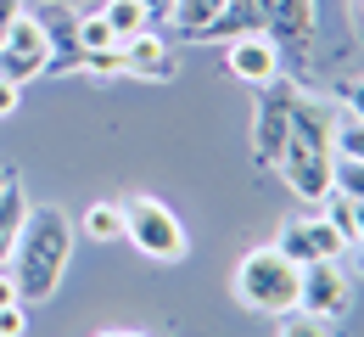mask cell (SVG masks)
Segmentation results:
<instances>
[{"instance_id": "cell-1", "label": "cell", "mask_w": 364, "mask_h": 337, "mask_svg": "<svg viewBox=\"0 0 364 337\" xmlns=\"http://www.w3.org/2000/svg\"><path fill=\"white\" fill-rule=\"evenodd\" d=\"M73 219L62 214V208H28V219H23V237L11 247V276H17V292H23V304H46L50 292L62 287V276H68V259H73Z\"/></svg>"}, {"instance_id": "cell-2", "label": "cell", "mask_w": 364, "mask_h": 337, "mask_svg": "<svg viewBox=\"0 0 364 337\" xmlns=\"http://www.w3.org/2000/svg\"><path fill=\"white\" fill-rule=\"evenodd\" d=\"M297 287H303V264H291L280 247H252L235 264V298L252 315H291L297 309Z\"/></svg>"}, {"instance_id": "cell-3", "label": "cell", "mask_w": 364, "mask_h": 337, "mask_svg": "<svg viewBox=\"0 0 364 337\" xmlns=\"http://www.w3.org/2000/svg\"><path fill=\"white\" fill-rule=\"evenodd\" d=\"M124 242H135L146 259H157V264H174L191 253V237H185L180 214L163 202V197H135V202H124Z\"/></svg>"}, {"instance_id": "cell-4", "label": "cell", "mask_w": 364, "mask_h": 337, "mask_svg": "<svg viewBox=\"0 0 364 337\" xmlns=\"http://www.w3.org/2000/svg\"><path fill=\"white\" fill-rule=\"evenodd\" d=\"M0 73L11 85H28V79H46L50 73V40H46V28H40L34 11H17L11 28L0 34Z\"/></svg>"}, {"instance_id": "cell-5", "label": "cell", "mask_w": 364, "mask_h": 337, "mask_svg": "<svg viewBox=\"0 0 364 337\" xmlns=\"http://www.w3.org/2000/svg\"><path fill=\"white\" fill-rule=\"evenodd\" d=\"M348 304H353V276H348V264L342 259H314V264H303V287H297V309L303 315H314V321H342L348 315Z\"/></svg>"}, {"instance_id": "cell-6", "label": "cell", "mask_w": 364, "mask_h": 337, "mask_svg": "<svg viewBox=\"0 0 364 337\" xmlns=\"http://www.w3.org/2000/svg\"><path fill=\"white\" fill-rule=\"evenodd\" d=\"M264 96H258V118H252V152H258V163H274L280 157V146L291 135V107H297V85H286V79H269V85H258Z\"/></svg>"}, {"instance_id": "cell-7", "label": "cell", "mask_w": 364, "mask_h": 337, "mask_svg": "<svg viewBox=\"0 0 364 337\" xmlns=\"http://www.w3.org/2000/svg\"><path fill=\"white\" fill-rule=\"evenodd\" d=\"M274 169H280V180H286L291 192L303 197V202H314V208L331 197V152H325V146H309V141H297V135H286Z\"/></svg>"}, {"instance_id": "cell-8", "label": "cell", "mask_w": 364, "mask_h": 337, "mask_svg": "<svg viewBox=\"0 0 364 337\" xmlns=\"http://www.w3.org/2000/svg\"><path fill=\"white\" fill-rule=\"evenodd\" d=\"M274 247H280L291 264H314V259H342L353 242L342 237L325 214H303V219H286V225H280Z\"/></svg>"}, {"instance_id": "cell-9", "label": "cell", "mask_w": 364, "mask_h": 337, "mask_svg": "<svg viewBox=\"0 0 364 337\" xmlns=\"http://www.w3.org/2000/svg\"><path fill=\"white\" fill-rule=\"evenodd\" d=\"M34 17H40V28L50 40V73H73L85 62V51H79V11L68 0H40Z\"/></svg>"}, {"instance_id": "cell-10", "label": "cell", "mask_w": 364, "mask_h": 337, "mask_svg": "<svg viewBox=\"0 0 364 337\" xmlns=\"http://www.w3.org/2000/svg\"><path fill=\"white\" fill-rule=\"evenodd\" d=\"M225 68L235 79H247V85H269V79H280V46H274L264 28L258 34H241V40L225 46Z\"/></svg>"}, {"instance_id": "cell-11", "label": "cell", "mask_w": 364, "mask_h": 337, "mask_svg": "<svg viewBox=\"0 0 364 337\" xmlns=\"http://www.w3.org/2000/svg\"><path fill=\"white\" fill-rule=\"evenodd\" d=\"M258 11H264V34H269L280 51L314 40V23H319L314 0H258Z\"/></svg>"}, {"instance_id": "cell-12", "label": "cell", "mask_w": 364, "mask_h": 337, "mask_svg": "<svg viewBox=\"0 0 364 337\" xmlns=\"http://www.w3.org/2000/svg\"><path fill=\"white\" fill-rule=\"evenodd\" d=\"M124 73H135V79H174L180 73V62H174V46L157 34V28H140L124 40Z\"/></svg>"}, {"instance_id": "cell-13", "label": "cell", "mask_w": 364, "mask_h": 337, "mask_svg": "<svg viewBox=\"0 0 364 337\" xmlns=\"http://www.w3.org/2000/svg\"><path fill=\"white\" fill-rule=\"evenodd\" d=\"M264 28V11H258V0H225L191 40H219V46H230V40H241V34H258Z\"/></svg>"}, {"instance_id": "cell-14", "label": "cell", "mask_w": 364, "mask_h": 337, "mask_svg": "<svg viewBox=\"0 0 364 337\" xmlns=\"http://www.w3.org/2000/svg\"><path fill=\"white\" fill-rule=\"evenodd\" d=\"M291 135L331 152V135H336V107H331V101H319V96H297V107H291Z\"/></svg>"}, {"instance_id": "cell-15", "label": "cell", "mask_w": 364, "mask_h": 337, "mask_svg": "<svg viewBox=\"0 0 364 337\" xmlns=\"http://www.w3.org/2000/svg\"><path fill=\"white\" fill-rule=\"evenodd\" d=\"M23 219H28V192H23L17 175H6V186H0V264H11V247L23 237Z\"/></svg>"}, {"instance_id": "cell-16", "label": "cell", "mask_w": 364, "mask_h": 337, "mask_svg": "<svg viewBox=\"0 0 364 337\" xmlns=\"http://www.w3.org/2000/svg\"><path fill=\"white\" fill-rule=\"evenodd\" d=\"M79 231L90 242H124V202H90L79 214Z\"/></svg>"}, {"instance_id": "cell-17", "label": "cell", "mask_w": 364, "mask_h": 337, "mask_svg": "<svg viewBox=\"0 0 364 337\" xmlns=\"http://www.w3.org/2000/svg\"><path fill=\"white\" fill-rule=\"evenodd\" d=\"M101 17L112 23L118 46H124L129 34H140V28H151V11H146V0H107V6H101Z\"/></svg>"}, {"instance_id": "cell-18", "label": "cell", "mask_w": 364, "mask_h": 337, "mask_svg": "<svg viewBox=\"0 0 364 337\" xmlns=\"http://www.w3.org/2000/svg\"><path fill=\"white\" fill-rule=\"evenodd\" d=\"M331 192L348 197V202H364V157H342V152H331Z\"/></svg>"}, {"instance_id": "cell-19", "label": "cell", "mask_w": 364, "mask_h": 337, "mask_svg": "<svg viewBox=\"0 0 364 337\" xmlns=\"http://www.w3.org/2000/svg\"><path fill=\"white\" fill-rule=\"evenodd\" d=\"M112 46H118L112 23H107L101 11H79V51L90 56V51H112Z\"/></svg>"}, {"instance_id": "cell-20", "label": "cell", "mask_w": 364, "mask_h": 337, "mask_svg": "<svg viewBox=\"0 0 364 337\" xmlns=\"http://www.w3.org/2000/svg\"><path fill=\"white\" fill-rule=\"evenodd\" d=\"M331 152H342V157H364V118L342 113V118H336V135H331Z\"/></svg>"}, {"instance_id": "cell-21", "label": "cell", "mask_w": 364, "mask_h": 337, "mask_svg": "<svg viewBox=\"0 0 364 337\" xmlns=\"http://www.w3.org/2000/svg\"><path fill=\"white\" fill-rule=\"evenodd\" d=\"M219 6H225V0H174V23H180V34H196Z\"/></svg>"}, {"instance_id": "cell-22", "label": "cell", "mask_w": 364, "mask_h": 337, "mask_svg": "<svg viewBox=\"0 0 364 337\" xmlns=\"http://www.w3.org/2000/svg\"><path fill=\"white\" fill-rule=\"evenodd\" d=\"M280 337H331V326L303 315V309H291V315H280Z\"/></svg>"}, {"instance_id": "cell-23", "label": "cell", "mask_w": 364, "mask_h": 337, "mask_svg": "<svg viewBox=\"0 0 364 337\" xmlns=\"http://www.w3.org/2000/svg\"><path fill=\"white\" fill-rule=\"evenodd\" d=\"M79 73H95V79H112V73H124V51H90L85 62H79Z\"/></svg>"}, {"instance_id": "cell-24", "label": "cell", "mask_w": 364, "mask_h": 337, "mask_svg": "<svg viewBox=\"0 0 364 337\" xmlns=\"http://www.w3.org/2000/svg\"><path fill=\"white\" fill-rule=\"evenodd\" d=\"M28 332V304H6L0 309V337H23Z\"/></svg>"}, {"instance_id": "cell-25", "label": "cell", "mask_w": 364, "mask_h": 337, "mask_svg": "<svg viewBox=\"0 0 364 337\" xmlns=\"http://www.w3.org/2000/svg\"><path fill=\"white\" fill-rule=\"evenodd\" d=\"M17 101H23V85H11V79L0 73V118H6V113H17Z\"/></svg>"}, {"instance_id": "cell-26", "label": "cell", "mask_w": 364, "mask_h": 337, "mask_svg": "<svg viewBox=\"0 0 364 337\" xmlns=\"http://www.w3.org/2000/svg\"><path fill=\"white\" fill-rule=\"evenodd\" d=\"M6 304H23V292H17V276L0 264V309H6Z\"/></svg>"}, {"instance_id": "cell-27", "label": "cell", "mask_w": 364, "mask_h": 337, "mask_svg": "<svg viewBox=\"0 0 364 337\" xmlns=\"http://www.w3.org/2000/svg\"><path fill=\"white\" fill-rule=\"evenodd\" d=\"M342 96H348V113H353V118H364V73L348 85V90H342Z\"/></svg>"}, {"instance_id": "cell-28", "label": "cell", "mask_w": 364, "mask_h": 337, "mask_svg": "<svg viewBox=\"0 0 364 337\" xmlns=\"http://www.w3.org/2000/svg\"><path fill=\"white\" fill-rule=\"evenodd\" d=\"M146 11H151V23H174V0H146Z\"/></svg>"}, {"instance_id": "cell-29", "label": "cell", "mask_w": 364, "mask_h": 337, "mask_svg": "<svg viewBox=\"0 0 364 337\" xmlns=\"http://www.w3.org/2000/svg\"><path fill=\"white\" fill-rule=\"evenodd\" d=\"M353 270H359V281H364V237L353 242Z\"/></svg>"}, {"instance_id": "cell-30", "label": "cell", "mask_w": 364, "mask_h": 337, "mask_svg": "<svg viewBox=\"0 0 364 337\" xmlns=\"http://www.w3.org/2000/svg\"><path fill=\"white\" fill-rule=\"evenodd\" d=\"M353 28H359V40H364V0H353Z\"/></svg>"}, {"instance_id": "cell-31", "label": "cell", "mask_w": 364, "mask_h": 337, "mask_svg": "<svg viewBox=\"0 0 364 337\" xmlns=\"http://www.w3.org/2000/svg\"><path fill=\"white\" fill-rule=\"evenodd\" d=\"M95 337H146V332H95Z\"/></svg>"}, {"instance_id": "cell-32", "label": "cell", "mask_w": 364, "mask_h": 337, "mask_svg": "<svg viewBox=\"0 0 364 337\" xmlns=\"http://www.w3.org/2000/svg\"><path fill=\"white\" fill-rule=\"evenodd\" d=\"M0 186H6V175H0Z\"/></svg>"}]
</instances>
